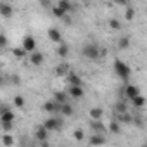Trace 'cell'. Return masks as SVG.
I'll return each instance as SVG.
<instances>
[{"mask_svg":"<svg viewBox=\"0 0 147 147\" xmlns=\"http://www.w3.org/2000/svg\"><path fill=\"white\" fill-rule=\"evenodd\" d=\"M113 69H114V73L116 75L128 85V82H130V76H131V67L125 62V61H121V59H114V64H113Z\"/></svg>","mask_w":147,"mask_h":147,"instance_id":"6da1fadb","label":"cell"},{"mask_svg":"<svg viewBox=\"0 0 147 147\" xmlns=\"http://www.w3.org/2000/svg\"><path fill=\"white\" fill-rule=\"evenodd\" d=\"M82 55H83L85 59H88V61H97V59H100V47H99V43H94V42L85 43L83 49H82Z\"/></svg>","mask_w":147,"mask_h":147,"instance_id":"7a4b0ae2","label":"cell"},{"mask_svg":"<svg viewBox=\"0 0 147 147\" xmlns=\"http://www.w3.org/2000/svg\"><path fill=\"white\" fill-rule=\"evenodd\" d=\"M42 125H43L49 131H57V130L62 128V119H61L59 116H50V118H47Z\"/></svg>","mask_w":147,"mask_h":147,"instance_id":"3957f363","label":"cell"},{"mask_svg":"<svg viewBox=\"0 0 147 147\" xmlns=\"http://www.w3.org/2000/svg\"><path fill=\"white\" fill-rule=\"evenodd\" d=\"M16 121V113L9 109L7 106H2L0 109V123H14Z\"/></svg>","mask_w":147,"mask_h":147,"instance_id":"277c9868","label":"cell"},{"mask_svg":"<svg viewBox=\"0 0 147 147\" xmlns=\"http://www.w3.org/2000/svg\"><path fill=\"white\" fill-rule=\"evenodd\" d=\"M61 104H57L55 100H47L43 106H42V111L43 113H49V114H54V116H57V114H61Z\"/></svg>","mask_w":147,"mask_h":147,"instance_id":"5b68a950","label":"cell"},{"mask_svg":"<svg viewBox=\"0 0 147 147\" xmlns=\"http://www.w3.org/2000/svg\"><path fill=\"white\" fill-rule=\"evenodd\" d=\"M138 95H140V88L135 87V85H131V83H128V85L125 87V90H123V97H125L126 100H133V99L138 97Z\"/></svg>","mask_w":147,"mask_h":147,"instance_id":"8992f818","label":"cell"},{"mask_svg":"<svg viewBox=\"0 0 147 147\" xmlns=\"http://www.w3.org/2000/svg\"><path fill=\"white\" fill-rule=\"evenodd\" d=\"M21 47L28 52V54H33V52H36V42H35V38L31 36V35H26L24 38H23V43H21Z\"/></svg>","mask_w":147,"mask_h":147,"instance_id":"52a82bcc","label":"cell"},{"mask_svg":"<svg viewBox=\"0 0 147 147\" xmlns=\"http://www.w3.org/2000/svg\"><path fill=\"white\" fill-rule=\"evenodd\" d=\"M66 82H67L69 87H83V80H82V76L76 75V73H73V71L66 76Z\"/></svg>","mask_w":147,"mask_h":147,"instance_id":"ba28073f","label":"cell"},{"mask_svg":"<svg viewBox=\"0 0 147 147\" xmlns=\"http://www.w3.org/2000/svg\"><path fill=\"white\" fill-rule=\"evenodd\" d=\"M49 130L43 126V125H40V126H36V130H35V138L42 144V142H47L49 140Z\"/></svg>","mask_w":147,"mask_h":147,"instance_id":"9c48e42d","label":"cell"},{"mask_svg":"<svg viewBox=\"0 0 147 147\" xmlns=\"http://www.w3.org/2000/svg\"><path fill=\"white\" fill-rule=\"evenodd\" d=\"M0 14H2L4 19H9V18H12V14H14V7H12L9 2H0Z\"/></svg>","mask_w":147,"mask_h":147,"instance_id":"30bf717a","label":"cell"},{"mask_svg":"<svg viewBox=\"0 0 147 147\" xmlns=\"http://www.w3.org/2000/svg\"><path fill=\"white\" fill-rule=\"evenodd\" d=\"M90 128H92L94 133H99V135H106V133L109 131L107 126H106L102 121H90Z\"/></svg>","mask_w":147,"mask_h":147,"instance_id":"8fae6325","label":"cell"},{"mask_svg":"<svg viewBox=\"0 0 147 147\" xmlns=\"http://www.w3.org/2000/svg\"><path fill=\"white\" fill-rule=\"evenodd\" d=\"M106 142H107L106 135H99V133H94V135L88 138V144H90L92 147H100V145H104Z\"/></svg>","mask_w":147,"mask_h":147,"instance_id":"7c38bea8","label":"cell"},{"mask_svg":"<svg viewBox=\"0 0 147 147\" xmlns=\"http://www.w3.org/2000/svg\"><path fill=\"white\" fill-rule=\"evenodd\" d=\"M67 95L71 97V99H82V97H85V90H83V87H69L67 88Z\"/></svg>","mask_w":147,"mask_h":147,"instance_id":"4fadbf2b","label":"cell"},{"mask_svg":"<svg viewBox=\"0 0 147 147\" xmlns=\"http://www.w3.org/2000/svg\"><path fill=\"white\" fill-rule=\"evenodd\" d=\"M47 35H49L50 42H55L57 45H61V43H62V35H61V31H59L57 28H49Z\"/></svg>","mask_w":147,"mask_h":147,"instance_id":"5bb4252c","label":"cell"},{"mask_svg":"<svg viewBox=\"0 0 147 147\" xmlns=\"http://www.w3.org/2000/svg\"><path fill=\"white\" fill-rule=\"evenodd\" d=\"M28 57H30V62H31L33 66H42V64L45 62V55H43L42 52H38V50L33 52V54H30Z\"/></svg>","mask_w":147,"mask_h":147,"instance_id":"9a60e30c","label":"cell"},{"mask_svg":"<svg viewBox=\"0 0 147 147\" xmlns=\"http://www.w3.org/2000/svg\"><path fill=\"white\" fill-rule=\"evenodd\" d=\"M114 113L116 114H123V113H128V102L125 97H119V100L114 104Z\"/></svg>","mask_w":147,"mask_h":147,"instance_id":"2e32d148","label":"cell"},{"mask_svg":"<svg viewBox=\"0 0 147 147\" xmlns=\"http://www.w3.org/2000/svg\"><path fill=\"white\" fill-rule=\"evenodd\" d=\"M67 97H69V95H67V92L55 90V92H54V99H52V100H55L57 104H61V106H62V104H66V102H67Z\"/></svg>","mask_w":147,"mask_h":147,"instance_id":"e0dca14e","label":"cell"},{"mask_svg":"<svg viewBox=\"0 0 147 147\" xmlns=\"http://www.w3.org/2000/svg\"><path fill=\"white\" fill-rule=\"evenodd\" d=\"M69 69H71V67H69L67 64H64V62H62V64H59V66H55V69H54V73H55V76H67V75H69V73H71Z\"/></svg>","mask_w":147,"mask_h":147,"instance_id":"ac0fdd59","label":"cell"},{"mask_svg":"<svg viewBox=\"0 0 147 147\" xmlns=\"http://www.w3.org/2000/svg\"><path fill=\"white\" fill-rule=\"evenodd\" d=\"M102 116H104L102 107H92L90 109V119L92 121H102Z\"/></svg>","mask_w":147,"mask_h":147,"instance_id":"d6986e66","label":"cell"},{"mask_svg":"<svg viewBox=\"0 0 147 147\" xmlns=\"http://www.w3.org/2000/svg\"><path fill=\"white\" fill-rule=\"evenodd\" d=\"M55 54H57L59 57H62V59H64V57H67V55H69V45L62 42L61 45H57V49H55Z\"/></svg>","mask_w":147,"mask_h":147,"instance_id":"ffe728a7","label":"cell"},{"mask_svg":"<svg viewBox=\"0 0 147 147\" xmlns=\"http://www.w3.org/2000/svg\"><path fill=\"white\" fill-rule=\"evenodd\" d=\"M116 116H118V121L121 125H131L133 123V116L130 113H123V114H116Z\"/></svg>","mask_w":147,"mask_h":147,"instance_id":"44dd1931","label":"cell"},{"mask_svg":"<svg viewBox=\"0 0 147 147\" xmlns=\"http://www.w3.org/2000/svg\"><path fill=\"white\" fill-rule=\"evenodd\" d=\"M57 7H61L66 14L73 12V9H75V7H73V4H71V2H67V0H59V2H57Z\"/></svg>","mask_w":147,"mask_h":147,"instance_id":"7402d4cb","label":"cell"},{"mask_svg":"<svg viewBox=\"0 0 147 147\" xmlns=\"http://www.w3.org/2000/svg\"><path fill=\"white\" fill-rule=\"evenodd\" d=\"M107 130H109L111 133H114V135H118V133H121V123H119L118 119H114V121H111V123H109V126H107Z\"/></svg>","mask_w":147,"mask_h":147,"instance_id":"603a6c76","label":"cell"},{"mask_svg":"<svg viewBox=\"0 0 147 147\" xmlns=\"http://www.w3.org/2000/svg\"><path fill=\"white\" fill-rule=\"evenodd\" d=\"M12 55H14L16 59H24V57L30 55V54H28L23 47H14V49H12Z\"/></svg>","mask_w":147,"mask_h":147,"instance_id":"cb8c5ba5","label":"cell"},{"mask_svg":"<svg viewBox=\"0 0 147 147\" xmlns=\"http://www.w3.org/2000/svg\"><path fill=\"white\" fill-rule=\"evenodd\" d=\"M73 113H75V109H73V106L69 102L62 104V107H61V114L62 116H73Z\"/></svg>","mask_w":147,"mask_h":147,"instance_id":"d4e9b609","label":"cell"},{"mask_svg":"<svg viewBox=\"0 0 147 147\" xmlns=\"http://www.w3.org/2000/svg\"><path fill=\"white\" fill-rule=\"evenodd\" d=\"M107 26H109L113 31H118V30H121V21L116 19V18H111V19L107 21Z\"/></svg>","mask_w":147,"mask_h":147,"instance_id":"484cf974","label":"cell"},{"mask_svg":"<svg viewBox=\"0 0 147 147\" xmlns=\"http://www.w3.org/2000/svg\"><path fill=\"white\" fill-rule=\"evenodd\" d=\"M2 144H4L5 147H12V145H14V135L4 133V135H2Z\"/></svg>","mask_w":147,"mask_h":147,"instance_id":"4316f807","label":"cell"},{"mask_svg":"<svg viewBox=\"0 0 147 147\" xmlns=\"http://www.w3.org/2000/svg\"><path fill=\"white\" fill-rule=\"evenodd\" d=\"M52 14L57 18V19H64L66 16H69V14H66L61 7H57V5H52Z\"/></svg>","mask_w":147,"mask_h":147,"instance_id":"83f0119b","label":"cell"},{"mask_svg":"<svg viewBox=\"0 0 147 147\" xmlns=\"http://www.w3.org/2000/svg\"><path fill=\"white\" fill-rule=\"evenodd\" d=\"M130 47V38L128 36H121L119 40H118V49L119 50H126Z\"/></svg>","mask_w":147,"mask_h":147,"instance_id":"f1b7e54d","label":"cell"},{"mask_svg":"<svg viewBox=\"0 0 147 147\" xmlns=\"http://www.w3.org/2000/svg\"><path fill=\"white\" fill-rule=\"evenodd\" d=\"M130 102H131V106H133V107L140 109V107H144V106H145V97L138 95V97H135V99H133V100H130Z\"/></svg>","mask_w":147,"mask_h":147,"instance_id":"f546056e","label":"cell"},{"mask_svg":"<svg viewBox=\"0 0 147 147\" xmlns=\"http://www.w3.org/2000/svg\"><path fill=\"white\" fill-rule=\"evenodd\" d=\"M133 18H135V9L128 4V5L125 7V19H126V21H131Z\"/></svg>","mask_w":147,"mask_h":147,"instance_id":"4dcf8cb0","label":"cell"},{"mask_svg":"<svg viewBox=\"0 0 147 147\" xmlns=\"http://www.w3.org/2000/svg\"><path fill=\"white\" fill-rule=\"evenodd\" d=\"M73 137H75L76 142H82V140L85 138V131H83V128H76L75 133H73Z\"/></svg>","mask_w":147,"mask_h":147,"instance_id":"1f68e13d","label":"cell"},{"mask_svg":"<svg viewBox=\"0 0 147 147\" xmlns=\"http://www.w3.org/2000/svg\"><path fill=\"white\" fill-rule=\"evenodd\" d=\"M23 106H24L23 95H16V97H14V107H23Z\"/></svg>","mask_w":147,"mask_h":147,"instance_id":"d6a6232c","label":"cell"},{"mask_svg":"<svg viewBox=\"0 0 147 147\" xmlns=\"http://www.w3.org/2000/svg\"><path fill=\"white\" fill-rule=\"evenodd\" d=\"M2 130L4 133H11L14 130V123H2Z\"/></svg>","mask_w":147,"mask_h":147,"instance_id":"836d02e7","label":"cell"},{"mask_svg":"<svg viewBox=\"0 0 147 147\" xmlns=\"http://www.w3.org/2000/svg\"><path fill=\"white\" fill-rule=\"evenodd\" d=\"M7 43H9V40H7V36L2 33V35H0V47L5 49V47H7Z\"/></svg>","mask_w":147,"mask_h":147,"instance_id":"e575fe53","label":"cell"},{"mask_svg":"<svg viewBox=\"0 0 147 147\" xmlns=\"http://www.w3.org/2000/svg\"><path fill=\"white\" fill-rule=\"evenodd\" d=\"M133 123H135V125H137V126H140V128H142V126H144V121H142V119H140V118H133Z\"/></svg>","mask_w":147,"mask_h":147,"instance_id":"d590c367","label":"cell"},{"mask_svg":"<svg viewBox=\"0 0 147 147\" xmlns=\"http://www.w3.org/2000/svg\"><path fill=\"white\" fill-rule=\"evenodd\" d=\"M12 83H14V85H21V80H19V76H18V75H14V76H12Z\"/></svg>","mask_w":147,"mask_h":147,"instance_id":"8d00e7d4","label":"cell"},{"mask_svg":"<svg viewBox=\"0 0 147 147\" xmlns=\"http://www.w3.org/2000/svg\"><path fill=\"white\" fill-rule=\"evenodd\" d=\"M40 5H42V7H50L52 4L49 2V0H43V2H40Z\"/></svg>","mask_w":147,"mask_h":147,"instance_id":"74e56055","label":"cell"},{"mask_svg":"<svg viewBox=\"0 0 147 147\" xmlns=\"http://www.w3.org/2000/svg\"><path fill=\"white\" fill-rule=\"evenodd\" d=\"M62 21H64V23H66V24H71V18H69V16H66V18H64V19H62Z\"/></svg>","mask_w":147,"mask_h":147,"instance_id":"f35d334b","label":"cell"},{"mask_svg":"<svg viewBox=\"0 0 147 147\" xmlns=\"http://www.w3.org/2000/svg\"><path fill=\"white\" fill-rule=\"evenodd\" d=\"M107 55V50L106 49H100V57H106Z\"/></svg>","mask_w":147,"mask_h":147,"instance_id":"ab89813d","label":"cell"},{"mask_svg":"<svg viewBox=\"0 0 147 147\" xmlns=\"http://www.w3.org/2000/svg\"><path fill=\"white\" fill-rule=\"evenodd\" d=\"M40 145H42V147H50V145H49V144H47V142H42V144H40Z\"/></svg>","mask_w":147,"mask_h":147,"instance_id":"60d3db41","label":"cell"},{"mask_svg":"<svg viewBox=\"0 0 147 147\" xmlns=\"http://www.w3.org/2000/svg\"><path fill=\"white\" fill-rule=\"evenodd\" d=\"M145 147H147V145H145Z\"/></svg>","mask_w":147,"mask_h":147,"instance_id":"b9f144b4","label":"cell"}]
</instances>
